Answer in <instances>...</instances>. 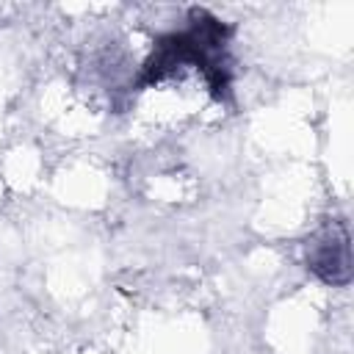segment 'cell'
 Masks as SVG:
<instances>
[{"label":"cell","instance_id":"6da1fadb","mask_svg":"<svg viewBox=\"0 0 354 354\" xmlns=\"http://www.w3.org/2000/svg\"><path fill=\"white\" fill-rule=\"evenodd\" d=\"M310 268L326 282H346L351 274V254H348V235L343 224H332L321 230L307 246Z\"/></svg>","mask_w":354,"mask_h":354}]
</instances>
